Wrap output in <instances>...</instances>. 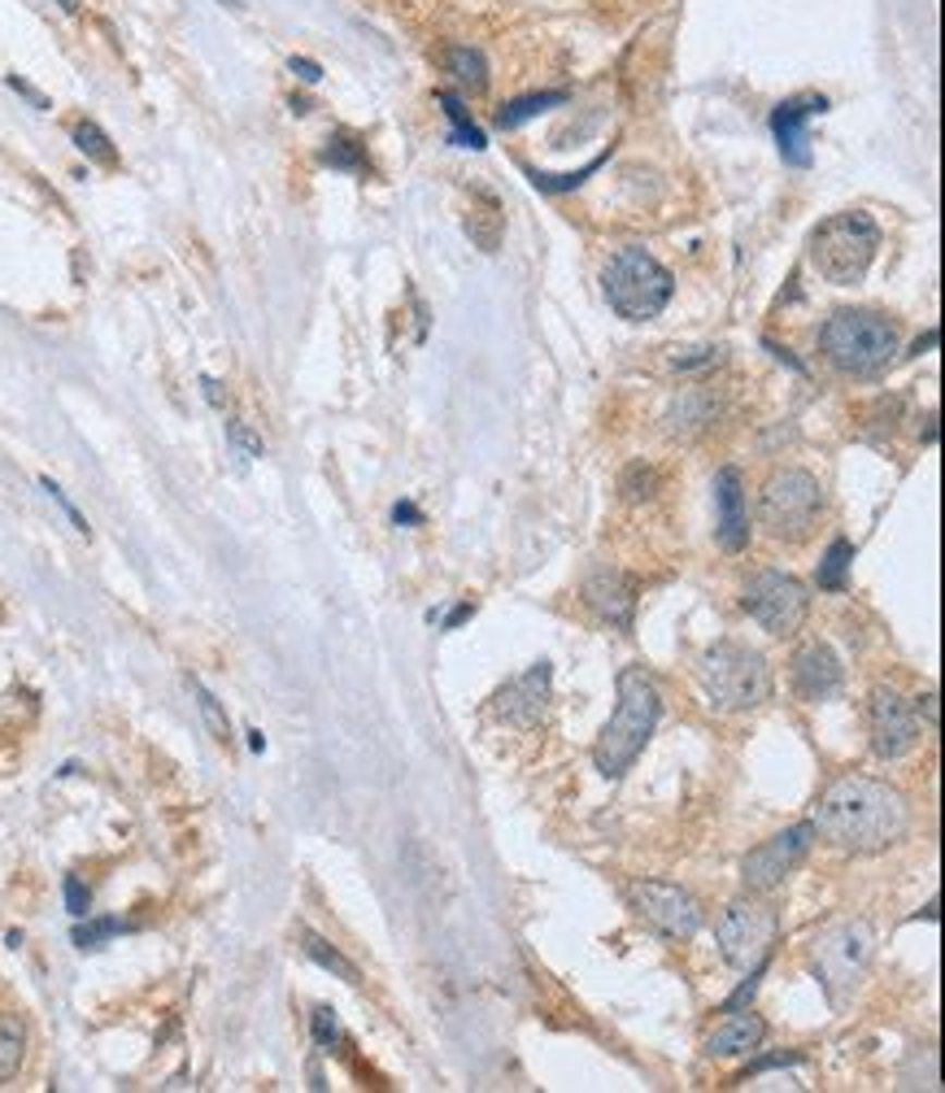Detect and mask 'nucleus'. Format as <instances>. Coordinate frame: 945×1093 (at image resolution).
<instances>
[{"label":"nucleus","mask_w":945,"mask_h":1093,"mask_svg":"<svg viewBox=\"0 0 945 1093\" xmlns=\"http://www.w3.org/2000/svg\"><path fill=\"white\" fill-rule=\"evenodd\" d=\"M814 836H823L832 849L845 853H880L897 845L910 827V806L906 797L871 775H840L823 788L810 814Z\"/></svg>","instance_id":"nucleus-1"},{"label":"nucleus","mask_w":945,"mask_h":1093,"mask_svg":"<svg viewBox=\"0 0 945 1093\" xmlns=\"http://www.w3.org/2000/svg\"><path fill=\"white\" fill-rule=\"evenodd\" d=\"M614 692H618L614 714L605 719V727L592 745V762L610 779H618L645 753V745L658 727V714H662V692L645 666H623L614 679Z\"/></svg>","instance_id":"nucleus-2"},{"label":"nucleus","mask_w":945,"mask_h":1093,"mask_svg":"<svg viewBox=\"0 0 945 1093\" xmlns=\"http://www.w3.org/2000/svg\"><path fill=\"white\" fill-rule=\"evenodd\" d=\"M880 222L867 209H845L823 218L810 231V266L832 287H854L867 279L875 253H880Z\"/></svg>","instance_id":"nucleus-3"},{"label":"nucleus","mask_w":945,"mask_h":1093,"mask_svg":"<svg viewBox=\"0 0 945 1093\" xmlns=\"http://www.w3.org/2000/svg\"><path fill=\"white\" fill-rule=\"evenodd\" d=\"M819 353L840 374H880L897 357V327L875 309H836L819 327Z\"/></svg>","instance_id":"nucleus-4"},{"label":"nucleus","mask_w":945,"mask_h":1093,"mask_svg":"<svg viewBox=\"0 0 945 1093\" xmlns=\"http://www.w3.org/2000/svg\"><path fill=\"white\" fill-rule=\"evenodd\" d=\"M697 679L719 710H753L771 697V666L740 640H714L697 658Z\"/></svg>","instance_id":"nucleus-5"},{"label":"nucleus","mask_w":945,"mask_h":1093,"mask_svg":"<svg viewBox=\"0 0 945 1093\" xmlns=\"http://www.w3.org/2000/svg\"><path fill=\"white\" fill-rule=\"evenodd\" d=\"M601 283H605L610 309H614L618 318H627V322H649V318H658V314L666 309L671 292H675V274H671L649 248H640V244L618 248V253L610 257Z\"/></svg>","instance_id":"nucleus-6"},{"label":"nucleus","mask_w":945,"mask_h":1093,"mask_svg":"<svg viewBox=\"0 0 945 1093\" xmlns=\"http://www.w3.org/2000/svg\"><path fill=\"white\" fill-rule=\"evenodd\" d=\"M871 958H875V932L862 919L836 923V928H827L814 941L810 967H814V975H819V984H823V993H827L832 1006H845L858 993V984L871 971Z\"/></svg>","instance_id":"nucleus-7"},{"label":"nucleus","mask_w":945,"mask_h":1093,"mask_svg":"<svg viewBox=\"0 0 945 1093\" xmlns=\"http://www.w3.org/2000/svg\"><path fill=\"white\" fill-rule=\"evenodd\" d=\"M819 509H823V488L801 466H784L762 483L758 523L775 540H806L819 523Z\"/></svg>","instance_id":"nucleus-8"},{"label":"nucleus","mask_w":945,"mask_h":1093,"mask_svg":"<svg viewBox=\"0 0 945 1093\" xmlns=\"http://www.w3.org/2000/svg\"><path fill=\"white\" fill-rule=\"evenodd\" d=\"M775 936H780V914H775L766 901H753V897L732 901V906L714 919L719 954H723L732 967H740V971L762 967L766 954L775 949Z\"/></svg>","instance_id":"nucleus-9"},{"label":"nucleus","mask_w":945,"mask_h":1093,"mask_svg":"<svg viewBox=\"0 0 945 1093\" xmlns=\"http://www.w3.org/2000/svg\"><path fill=\"white\" fill-rule=\"evenodd\" d=\"M740 605H745V614H749L762 631H771V636H793V631L806 623V614H810V592H806V584L793 579L788 570H758V575L745 584Z\"/></svg>","instance_id":"nucleus-10"},{"label":"nucleus","mask_w":945,"mask_h":1093,"mask_svg":"<svg viewBox=\"0 0 945 1093\" xmlns=\"http://www.w3.org/2000/svg\"><path fill=\"white\" fill-rule=\"evenodd\" d=\"M627 901H631V910H636L653 932H662V936H671V941H692L697 928H701V906H697V897H692L688 888H679V884L636 880V884L627 888Z\"/></svg>","instance_id":"nucleus-11"},{"label":"nucleus","mask_w":945,"mask_h":1093,"mask_svg":"<svg viewBox=\"0 0 945 1093\" xmlns=\"http://www.w3.org/2000/svg\"><path fill=\"white\" fill-rule=\"evenodd\" d=\"M810 845H814V827H810V823H793V827L775 832L771 840H762L758 849H749V853L740 858V880H745V888H749V893H771V888H780V884L806 862Z\"/></svg>","instance_id":"nucleus-12"},{"label":"nucleus","mask_w":945,"mask_h":1093,"mask_svg":"<svg viewBox=\"0 0 945 1093\" xmlns=\"http://www.w3.org/2000/svg\"><path fill=\"white\" fill-rule=\"evenodd\" d=\"M867 727H871V749L884 762L906 758L919 745V714L910 710V701H901L897 688H875L871 692V701H867Z\"/></svg>","instance_id":"nucleus-13"},{"label":"nucleus","mask_w":945,"mask_h":1093,"mask_svg":"<svg viewBox=\"0 0 945 1093\" xmlns=\"http://www.w3.org/2000/svg\"><path fill=\"white\" fill-rule=\"evenodd\" d=\"M549 679H553L549 662H536L527 675L510 679V684L492 697L496 719H505V723H514V727H536L540 714H544V705H549Z\"/></svg>","instance_id":"nucleus-14"},{"label":"nucleus","mask_w":945,"mask_h":1093,"mask_svg":"<svg viewBox=\"0 0 945 1093\" xmlns=\"http://www.w3.org/2000/svg\"><path fill=\"white\" fill-rule=\"evenodd\" d=\"M714 536L727 553H740L749 544V501L736 466H723L714 475Z\"/></svg>","instance_id":"nucleus-15"},{"label":"nucleus","mask_w":945,"mask_h":1093,"mask_svg":"<svg viewBox=\"0 0 945 1093\" xmlns=\"http://www.w3.org/2000/svg\"><path fill=\"white\" fill-rule=\"evenodd\" d=\"M584 601L601 623H610L618 631H627L636 618V584H631V575H623L614 566H601L584 579Z\"/></svg>","instance_id":"nucleus-16"},{"label":"nucleus","mask_w":945,"mask_h":1093,"mask_svg":"<svg viewBox=\"0 0 945 1093\" xmlns=\"http://www.w3.org/2000/svg\"><path fill=\"white\" fill-rule=\"evenodd\" d=\"M827 100L823 96H793V100H780L775 113H771V131H775V144H780V157L797 170L810 165V135H806V122L814 113H823Z\"/></svg>","instance_id":"nucleus-17"},{"label":"nucleus","mask_w":945,"mask_h":1093,"mask_svg":"<svg viewBox=\"0 0 945 1093\" xmlns=\"http://www.w3.org/2000/svg\"><path fill=\"white\" fill-rule=\"evenodd\" d=\"M840 679H845V666H840V658L832 653V644H806V649H797V658H793V692L801 697V701H810V705H819V701H832L836 692H840Z\"/></svg>","instance_id":"nucleus-18"},{"label":"nucleus","mask_w":945,"mask_h":1093,"mask_svg":"<svg viewBox=\"0 0 945 1093\" xmlns=\"http://www.w3.org/2000/svg\"><path fill=\"white\" fill-rule=\"evenodd\" d=\"M762 1041H766L762 1015L736 1010V1006H732V1015L705 1036V1054H710V1058H740V1054H753Z\"/></svg>","instance_id":"nucleus-19"},{"label":"nucleus","mask_w":945,"mask_h":1093,"mask_svg":"<svg viewBox=\"0 0 945 1093\" xmlns=\"http://www.w3.org/2000/svg\"><path fill=\"white\" fill-rule=\"evenodd\" d=\"M444 70H449L453 83L466 87V91H483V87H488V61H483V52L470 48V44H453V48L444 52Z\"/></svg>","instance_id":"nucleus-20"},{"label":"nucleus","mask_w":945,"mask_h":1093,"mask_svg":"<svg viewBox=\"0 0 945 1093\" xmlns=\"http://www.w3.org/2000/svg\"><path fill=\"white\" fill-rule=\"evenodd\" d=\"M501 231H505V213H501L496 196H492V192H483V209H470V213H466V235H470L483 253H496Z\"/></svg>","instance_id":"nucleus-21"},{"label":"nucleus","mask_w":945,"mask_h":1093,"mask_svg":"<svg viewBox=\"0 0 945 1093\" xmlns=\"http://www.w3.org/2000/svg\"><path fill=\"white\" fill-rule=\"evenodd\" d=\"M26 1058V1019L22 1015H0V1084L17 1076Z\"/></svg>","instance_id":"nucleus-22"},{"label":"nucleus","mask_w":945,"mask_h":1093,"mask_svg":"<svg viewBox=\"0 0 945 1093\" xmlns=\"http://www.w3.org/2000/svg\"><path fill=\"white\" fill-rule=\"evenodd\" d=\"M553 105H566V91H531V96H518V100H510V105L496 113V126H501V131H514V126H523L527 118H536V113H544V109H553Z\"/></svg>","instance_id":"nucleus-23"},{"label":"nucleus","mask_w":945,"mask_h":1093,"mask_svg":"<svg viewBox=\"0 0 945 1093\" xmlns=\"http://www.w3.org/2000/svg\"><path fill=\"white\" fill-rule=\"evenodd\" d=\"M70 139H74V148L87 157V161H96V165H118V152H113V139L91 122V118H78L74 122V131H70Z\"/></svg>","instance_id":"nucleus-24"},{"label":"nucleus","mask_w":945,"mask_h":1093,"mask_svg":"<svg viewBox=\"0 0 945 1093\" xmlns=\"http://www.w3.org/2000/svg\"><path fill=\"white\" fill-rule=\"evenodd\" d=\"M300 949H305V954H309V958H314V962H318L322 971H335V975H340L344 984H357V967H353V962H348V958H344V954H340L335 945H327V941H322L318 932H300Z\"/></svg>","instance_id":"nucleus-25"},{"label":"nucleus","mask_w":945,"mask_h":1093,"mask_svg":"<svg viewBox=\"0 0 945 1093\" xmlns=\"http://www.w3.org/2000/svg\"><path fill=\"white\" fill-rule=\"evenodd\" d=\"M187 688H192V697H196V705H200V719H205V727L213 732V740H222V745H231V719H226V710H222V701L196 679V675H187Z\"/></svg>","instance_id":"nucleus-26"},{"label":"nucleus","mask_w":945,"mask_h":1093,"mask_svg":"<svg viewBox=\"0 0 945 1093\" xmlns=\"http://www.w3.org/2000/svg\"><path fill=\"white\" fill-rule=\"evenodd\" d=\"M435 100L444 105V113H449V122H453V144H462V148H475V152H479V148H483L488 139H483V131H479V126L470 122L466 105H462V100H457L453 91H440Z\"/></svg>","instance_id":"nucleus-27"},{"label":"nucleus","mask_w":945,"mask_h":1093,"mask_svg":"<svg viewBox=\"0 0 945 1093\" xmlns=\"http://www.w3.org/2000/svg\"><path fill=\"white\" fill-rule=\"evenodd\" d=\"M849 562H854V544H849V540H832V544H827V553H823V562H819V588L840 592V588H845V570H849Z\"/></svg>","instance_id":"nucleus-28"},{"label":"nucleus","mask_w":945,"mask_h":1093,"mask_svg":"<svg viewBox=\"0 0 945 1093\" xmlns=\"http://www.w3.org/2000/svg\"><path fill=\"white\" fill-rule=\"evenodd\" d=\"M322 165L366 174V148H361L357 139H348V135H335V139H327V148H322Z\"/></svg>","instance_id":"nucleus-29"},{"label":"nucleus","mask_w":945,"mask_h":1093,"mask_svg":"<svg viewBox=\"0 0 945 1093\" xmlns=\"http://www.w3.org/2000/svg\"><path fill=\"white\" fill-rule=\"evenodd\" d=\"M131 923H122V919H91V923H78L74 928V945L78 949H96V945H105L109 936H118V932H126Z\"/></svg>","instance_id":"nucleus-30"},{"label":"nucleus","mask_w":945,"mask_h":1093,"mask_svg":"<svg viewBox=\"0 0 945 1093\" xmlns=\"http://www.w3.org/2000/svg\"><path fill=\"white\" fill-rule=\"evenodd\" d=\"M618 488H623V492H627V501H640V496H645V501H649V496H653V488H658V475H653V470H649V466H645V462H631V466H627V475H623V483H618Z\"/></svg>","instance_id":"nucleus-31"},{"label":"nucleus","mask_w":945,"mask_h":1093,"mask_svg":"<svg viewBox=\"0 0 945 1093\" xmlns=\"http://www.w3.org/2000/svg\"><path fill=\"white\" fill-rule=\"evenodd\" d=\"M226 440H231V449L244 457V462H253V457H261V435L248 427V422H240V418H231L226 422Z\"/></svg>","instance_id":"nucleus-32"},{"label":"nucleus","mask_w":945,"mask_h":1093,"mask_svg":"<svg viewBox=\"0 0 945 1093\" xmlns=\"http://www.w3.org/2000/svg\"><path fill=\"white\" fill-rule=\"evenodd\" d=\"M65 910L74 919H87V910H91V888L78 875H65Z\"/></svg>","instance_id":"nucleus-33"},{"label":"nucleus","mask_w":945,"mask_h":1093,"mask_svg":"<svg viewBox=\"0 0 945 1093\" xmlns=\"http://www.w3.org/2000/svg\"><path fill=\"white\" fill-rule=\"evenodd\" d=\"M39 488H44V492H48V496H52V501H57V505H61V509H65V518H70V523H74V527H78V531H83V536H87V531H91V527H87V518H83V514H78V509H74V501H70V496H65V492H61V488H57V483H52V479H48V475H44V479H39Z\"/></svg>","instance_id":"nucleus-34"},{"label":"nucleus","mask_w":945,"mask_h":1093,"mask_svg":"<svg viewBox=\"0 0 945 1093\" xmlns=\"http://www.w3.org/2000/svg\"><path fill=\"white\" fill-rule=\"evenodd\" d=\"M335 1036H340L335 1015H331L327 1006H318V1010H314V1041H318V1045H335Z\"/></svg>","instance_id":"nucleus-35"},{"label":"nucleus","mask_w":945,"mask_h":1093,"mask_svg":"<svg viewBox=\"0 0 945 1093\" xmlns=\"http://www.w3.org/2000/svg\"><path fill=\"white\" fill-rule=\"evenodd\" d=\"M287 65H292V74H300V78H305V83H318V78H322V70H318V61H309V57H292V61H287Z\"/></svg>","instance_id":"nucleus-36"},{"label":"nucleus","mask_w":945,"mask_h":1093,"mask_svg":"<svg viewBox=\"0 0 945 1093\" xmlns=\"http://www.w3.org/2000/svg\"><path fill=\"white\" fill-rule=\"evenodd\" d=\"M9 87H13V91H22V96H26V100H30L35 109H48V100H44V96H39V91H35L30 83H22L17 74H9Z\"/></svg>","instance_id":"nucleus-37"},{"label":"nucleus","mask_w":945,"mask_h":1093,"mask_svg":"<svg viewBox=\"0 0 945 1093\" xmlns=\"http://www.w3.org/2000/svg\"><path fill=\"white\" fill-rule=\"evenodd\" d=\"M915 714H923V719H928V727H936V692L919 697V701H915Z\"/></svg>","instance_id":"nucleus-38"},{"label":"nucleus","mask_w":945,"mask_h":1093,"mask_svg":"<svg viewBox=\"0 0 945 1093\" xmlns=\"http://www.w3.org/2000/svg\"><path fill=\"white\" fill-rule=\"evenodd\" d=\"M200 388H205V401L222 405V383H218V379H209V374H205V379H200Z\"/></svg>","instance_id":"nucleus-39"},{"label":"nucleus","mask_w":945,"mask_h":1093,"mask_svg":"<svg viewBox=\"0 0 945 1093\" xmlns=\"http://www.w3.org/2000/svg\"><path fill=\"white\" fill-rule=\"evenodd\" d=\"M392 518H396V523H422V514H418L409 501H405V505H396V509H392Z\"/></svg>","instance_id":"nucleus-40"},{"label":"nucleus","mask_w":945,"mask_h":1093,"mask_svg":"<svg viewBox=\"0 0 945 1093\" xmlns=\"http://www.w3.org/2000/svg\"><path fill=\"white\" fill-rule=\"evenodd\" d=\"M470 610H475V605H470V601H462V605H457V610H453V614L444 618V627H457L462 618H470Z\"/></svg>","instance_id":"nucleus-41"},{"label":"nucleus","mask_w":945,"mask_h":1093,"mask_svg":"<svg viewBox=\"0 0 945 1093\" xmlns=\"http://www.w3.org/2000/svg\"><path fill=\"white\" fill-rule=\"evenodd\" d=\"M52 4H61L65 13H78V9H83V0H52Z\"/></svg>","instance_id":"nucleus-42"}]
</instances>
